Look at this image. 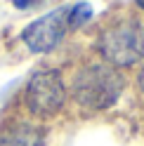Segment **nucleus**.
Segmentation results:
<instances>
[{
	"label": "nucleus",
	"mask_w": 144,
	"mask_h": 146,
	"mask_svg": "<svg viewBox=\"0 0 144 146\" xmlns=\"http://www.w3.org/2000/svg\"><path fill=\"white\" fill-rule=\"evenodd\" d=\"M90 17H92V7H90L87 3H80V5L69 7V29H78V26H83Z\"/></svg>",
	"instance_id": "nucleus-6"
},
{
	"label": "nucleus",
	"mask_w": 144,
	"mask_h": 146,
	"mask_svg": "<svg viewBox=\"0 0 144 146\" xmlns=\"http://www.w3.org/2000/svg\"><path fill=\"white\" fill-rule=\"evenodd\" d=\"M123 90V78L111 66L95 64L80 71L73 83V97L76 102L87 111H102L116 104Z\"/></svg>",
	"instance_id": "nucleus-1"
},
{
	"label": "nucleus",
	"mask_w": 144,
	"mask_h": 146,
	"mask_svg": "<svg viewBox=\"0 0 144 146\" xmlns=\"http://www.w3.org/2000/svg\"><path fill=\"white\" fill-rule=\"evenodd\" d=\"M66 31H69V7H59V10H52L40 19L31 21L21 31V40L31 52L45 54L52 52L61 42Z\"/></svg>",
	"instance_id": "nucleus-4"
},
{
	"label": "nucleus",
	"mask_w": 144,
	"mask_h": 146,
	"mask_svg": "<svg viewBox=\"0 0 144 146\" xmlns=\"http://www.w3.org/2000/svg\"><path fill=\"white\" fill-rule=\"evenodd\" d=\"M139 85H142V90H144V71H142V76H139Z\"/></svg>",
	"instance_id": "nucleus-8"
},
{
	"label": "nucleus",
	"mask_w": 144,
	"mask_h": 146,
	"mask_svg": "<svg viewBox=\"0 0 144 146\" xmlns=\"http://www.w3.org/2000/svg\"><path fill=\"white\" fill-rule=\"evenodd\" d=\"M135 3H137V5H139V7H144V0H135Z\"/></svg>",
	"instance_id": "nucleus-9"
},
{
	"label": "nucleus",
	"mask_w": 144,
	"mask_h": 146,
	"mask_svg": "<svg viewBox=\"0 0 144 146\" xmlns=\"http://www.w3.org/2000/svg\"><path fill=\"white\" fill-rule=\"evenodd\" d=\"M12 3H14V7H17V10H31V7L40 5L43 0H12Z\"/></svg>",
	"instance_id": "nucleus-7"
},
{
	"label": "nucleus",
	"mask_w": 144,
	"mask_h": 146,
	"mask_svg": "<svg viewBox=\"0 0 144 146\" xmlns=\"http://www.w3.org/2000/svg\"><path fill=\"white\" fill-rule=\"evenodd\" d=\"M97 47L113 66H132L144 57V31L137 21H118L99 35Z\"/></svg>",
	"instance_id": "nucleus-2"
},
{
	"label": "nucleus",
	"mask_w": 144,
	"mask_h": 146,
	"mask_svg": "<svg viewBox=\"0 0 144 146\" xmlns=\"http://www.w3.org/2000/svg\"><path fill=\"white\" fill-rule=\"evenodd\" d=\"M66 102V90H64V80H61L59 71H38L33 73L29 85H26V106L29 111L40 115V118H50L59 113V108Z\"/></svg>",
	"instance_id": "nucleus-3"
},
{
	"label": "nucleus",
	"mask_w": 144,
	"mask_h": 146,
	"mask_svg": "<svg viewBox=\"0 0 144 146\" xmlns=\"http://www.w3.org/2000/svg\"><path fill=\"white\" fill-rule=\"evenodd\" d=\"M0 146H43V130L17 123L0 132Z\"/></svg>",
	"instance_id": "nucleus-5"
}]
</instances>
